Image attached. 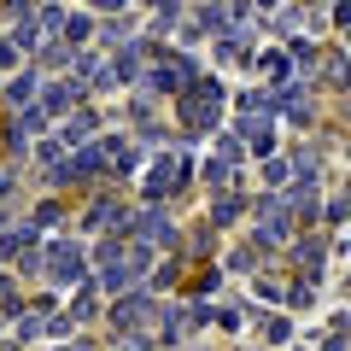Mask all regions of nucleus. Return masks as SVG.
<instances>
[{
    "label": "nucleus",
    "instance_id": "20e7f679",
    "mask_svg": "<svg viewBox=\"0 0 351 351\" xmlns=\"http://www.w3.org/2000/svg\"><path fill=\"white\" fill-rule=\"evenodd\" d=\"M147 299H123V304H117V316H112V328H123V334H135L141 339V322H147Z\"/></svg>",
    "mask_w": 351,
    "mask_h": 351
},
{
    "label": "nucleus",
    "instance_id": "1a4fd4ad",
    "mask_svg": "<svg viewBox=\"0 0 351 351\" xmlns=\"http://www.w3.org/2000/svg\"><path fill=\"white\" fill-rule=\"evenodd\" d=\"M94 6H106V12H112V6H123V0H94Z\"/></svg>",
    "mask_w": 351,
    "mask_h": 351
},
{
    "label": "nucleus",
    "instance_id": "6e6552de",
    "mask_svg": "<svg viewBox=\"0 0 351 351\" xmlns=\"http://www.w3.org/2000/svg\"><path fill=\"white\" fill-rule=\"evenodd\" d=\"M88 129H94V117H76V123H64V141H88Z\"/></svg>",
    "mask_w": 351,
    "mask_h": 351
},
{
    "label": "nucleus",
    "instance_id": "0eeeda50",
    "mask_svg": "<svg viewBox=\"0 0 351 351\" xmlns=\"http://www.w3.org/2000/svg\"><path fill=\"white\" fill-rule=\"evenodd\" d=\"M76 100V88H47V112H64Z\"/></svg>",
    "mask_w": 351,
    "mask_h": 351
},
{
    "label": "nucleus",
    "instance_id": "f03ea898",
    "mask_svg": "<svg viewBox=\"0 0 351 351\" xmlns=\"http://www.w3.org/2000/svg\"><path fill=\"white\" fill-rule=\"evenodd\" d=\"M217 100H223V88H217V82H199V94H188V117H193L199 129H211V123H217Z\"/></svg>",
    "mask_w": 351,
    "mask_h": 351
},
{
    "label": "nucleus",
    "instance_id": "f257e3e1",
    "mask_svg": "<svg viewBox=\"0 0 351 351\" xmlns=\"http://www.w3.org/2000/svg\"><path fill=\"white\" fill-rule=\"evenodd\" d=\"M47 281H59V287L82 281V252H76V246H53V258H47Z\"/></svg>",
    "mask_w": 351,
    "mask_h": 351
},
{
    "label": "nucleus",
    "instance_id": "7ed1b4c3",
    "mask_svg": "<svg viewBox=\"0 0 351 351\" xmlns=\"http://www.w3.org/2000/svg\"><path fill=\"white\" fill-rule=\"evenodd\" d=\"M182 170H188L182 158H158V164H152V176H147V193H170L176 182H182Z\"/></svg>",
    "mask_w": 351,
    "mask_h": 351
},
{
    "label": "nucleus",
    "instance_id": "39448f33",
    "mask_svg": "<svg viewBox=\"0 0 351 351\" xmlns=\"http://www.w3.org/2000/svg\"><path fill=\"white\" fill-rule=\"evenodd\" d=\"M182 76H188V64H176V59H170V64H158V71H152L147 82H152V88H164V94H170V88H182Z\"/></svg>",
    "mask_w": 351,
    "mask_h": 351
},
{
    "label": "nucleus",
    "instance_id": "423d86ee",
    "mask_svg": "<svg viewBox=\"0 0 351 351\" xmlns=\"http://www.w3.org/2000/svg\"><path fill=\"white\" fill-rule=\"evenodd\" d=\"M141 234H147V240H158V246H164V240H170V223H164V217H141Z\"/></svg>",
    "mask_w": 351,
    "mask_h": 351
}]
</instances>
